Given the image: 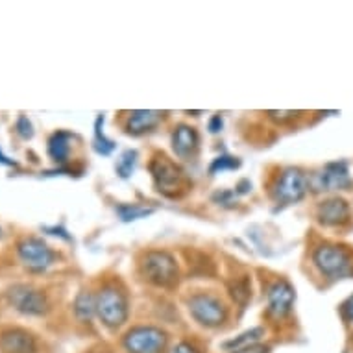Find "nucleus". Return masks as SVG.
<instances>
[{
	"instance_id": "f257e3e1",
	"label": "nucleus",
	"mask_w": 353,
	"mask_h": 353,
	"mask_svg": "<svg viewBox=\"0 0 353 353\" xmlns=\"http://www.w3.org/2000/svg\"><path fill=\"white\" fill-rule=\"evenodd\" d=\"M141 272L146 281L157 287H172L178 281V265L168 252H148L141 263Z\"/></svg>"
},
{
	"instance_id": "f03ea898",
	"label": "nucleus",
	"mask_w": 353,
	"mask_h": 353,
	"mask_svg": "<svg viewBox=\"0 0 353 353\" xmlns=\"http://www.w3.org/2000/svg\"><path fill=\"white\" fill-rule=\"evenodd\" d=\"M97 314L108 327L115 330L128 320L126 294L113 285H108L97 296Z\"/></svg>"
},
{
	"instance_id": "7ed1b4c3",
	"label": "nucleus",
	"mask_w": 353,
	"mask_h": 353,
	"mask_svg": "<svg viewBox=\"0 0 353 353\" xmlns=\"http://www.w3.org/2000/svg\"><path fill=\"white\" fill-rule=\"evenodd\" d=\"M167 346V333L152 325H139L128 331L124 347L128 353H161Z\"/></svg>"
},
{
	"instance_id": "20e7f679",
	"label": "nucleus",
	"mask_w": 353,
	"mask_h": 353,
	"mask_svg": "<svg viewBox=\"0 0 353 353\" xmlns=\"http://www.w3.org/2000/svg\"><path fill=\"white\" fill-rule=\"evenodd\" d=\"M313 261L320 272L330 279L344 278L352 268L350 255L339 246H331V244H324V246H319L314 250Z\"/></svg>"
},
{
	"instance_id": "39448f33",
	"label": "nucleus",
	"mask_w": 353,
	"mask_h": 353,
	"mask_svg": "<svg viewBox=\"0 0 353 353\" xmlns=\"http://www.w3.org/2000/svg\"><path fill=\"white\" fill-rule=\"evenodd\" d=\"M189 311L198 324L205 327H219L226 320V307L211 294H194L189 300Z\"/></svg>"
},
{
	"instance_id": "423d86ee",
	"label": "nucleus",
	"mask_w": 353,
	"mask_h": 353,
	"mask_svg": "<svg viewBox=\"0 0 353 353\" xmlns=\"http://www.w3.org/2000/svg\"><path fill=\"white\" fill-rule=\"evenodd\" d=\"M309 189V178L300 168H287L274 187V198L281 203L300 202Z\"/></svg>"
},
{
	"instance_id": "0eeeda50",
	"label": "nucleus",
	"mask_w": 353,
	"mask_h": 353,
	"mask_svg": "<svg viewBox=\"0 0 353 353\" xmlns=\"http://www.w3.org/2000/svg\"><path fill=\"white\" fill-rule=\"evenodd\" d=\"M152 178L156 181L157 191H161L163 194L174 196L176 191L180 189L181 180H183V172L181 168L172 163L168 157L156 156L150 163Z\"/></svg>"
},
{
	"instance_id": "6e6552de",
	"label": "nucleus",
	"mask_w": 353,
	"mask_h": 353,
	"mask_svg": "<svg viewBox=\"0 0 353 353\" xmlns=\"http://www.w3.org/2000/svg\"><path fill=\"white\" fill-rule=\"evenodd\" d=\"M8 298L12 301V305L17 309L19 313L23 314H45L48 311V300L47 296L41 290L34 287H26V285H17L8 292Z\"/></svg>"
},
{
	"instance_id": "1a4fd4ad",
	"label": "nucleus",
	"mask_w": 353,
	"mask_h": 353,
	"mask_svg": "<svg viewBox=\"0 0 353 353\" xmlns=\"http://www.w3.org/2000/svg\"><path fill=\"white\" fill-rule=\"evenodd\" d=\"M314 191H339L350 185V170L346 161L327 163L319 174L309 180Z\"/></svg>"
},
{
	"instance_id": "9d476101",
	"label": "nucleus",
	"mask_w": 353,
	"mask_h": 353,
	"mask_svg": "<svg viewBox=\"0 0 353 353\" xmlns=\"http://www.w3.org/2000/svg\"><path fill=\"white\" fill-rule=\"evenodd\" d=\"M19 257L24 265L32 270H45L54 263L56 255L47 244L39 241V239H24L17 246Z\"/></svg>"
},
{
	"instance_id": "9b49d317",
	"label": "nucleus",
	"mask_w": 353,
	"mask_h": 353,
	"mask_svg": "<svg viewBox=\"0 0 353 353\" xmlns=\"http://www.w3.org/2000/svg\"><path fill=\"white\" fill-rule=\"evenodd\" d=\"M296 292L287 281H276V283L268 289V309L274 316H285L292 311L294 305Z\"/></svg>"
},
{
	"instance_id": "f8f14e48",
	"label": "nucleus",
	"mask_w": 353,
	"mask_h": 353,
	"mask_svg": "<svg viewBox=\"0 0 353 353\" xmlns=\"http://www.w3.org/2000/svg\"><path fill=\"white\" fill-rule=\"evenodd\" d=\"M0 352L2 353H34L35 339L24 330H8L0 333Z\"/></svg>"
},
{
	"instance_id": "ddd939ff",
	"label": "nucleus",
	"mask_w": 353,
	"mask_h": 353,
	"mask_svg": "<svg viewBox=\"0 0 353 353\" xmlns=\"http://www.w3.org/2000/svg\"><path fill=\"white\" fill-rule=\"evenodd\" d=\"M316 216L325 226H336V224L346 222L350 216V208H347L346 200H342V198H330L320 203L316 209Z\"/></svg>"
},
{
	"instance_id": "4468645a",
	"label": "nucleus",
	"mask_w": 353,
	"mask_h": 353,
	"mask_svg": "<svg viewBox=\"0 0 353 353\" xmlns=\"http://www.w3.org/2000/svg\"><path fill=\"white\" fill-rule=\"evenodd\" d=\"M161 122V113L152 110H139L132 111L128 117L126 132L132 135H143L150 132Z\"/></svg>"
},
{
	"instance_id": "2eb2a0df",
	"label": "nucleus",
	"mask_w": 353,
	"mask_h": 353,
	"mask_svg": "<svg viewBox=\"0 0 353 353\" xmlns=\"http://www.w3.org/2000/svg\"><path fill=\"white\" fill-rule=\"evenodd\" d=\"M172 146L174 152L180 157H183V159L191 157L198 148L196 130L191 126H185V124H180V126L174 130Z\"/></svg>"
},
{
	"instance_id": "dca6fc26",
	"label": "nucleus",
	"mask_w": 353,
	"mask_h": 353,
	"mask_svg": "<svg viewBox=\"0 0 353 353\" xmlns=\"http://www.w3.org/2000/svg\"><path fill=\"white\" fill-rule=\"evenodd\" d=\"M70 141H72V135L69 132H58V134H54L50 137V141H48V154H50L54 161H67L70 152Z\"/></svg>"
},
{
	"instance_id": "f3484780",
	"label": "nucleus",
	"mask_w": 353,
	"mask_h": 353,
	"mask_svg": "<svg viewBox=\"0 0 353 353\" xmlns=\"http://www.w3.org/2000/svg\"><path fill=\"white\" fill-rule=\"evenodd\" d=\"M263 327H252V330L244 331L241 333L239 336L232 339V341H228L222 344V347L226 350V352H237V350H243V347H248V346H254L259 342V339L263 336Z\"/></svg>"
},
{
	"instance_id": "a211bd4d",
	"label": "nucleus",
	"mask_w": 353,
	"mask_h": 353,
	"mask_svg": "<svg viewBox=\"0 0 353 353\" xmlns=\"http://www.w3.org/2000/svg\"><path fill=\"white\" fill-rule=\"evenodd\" d=\"M74 313L80 320L93 319V314L97 313V298L89 290H81L80 294L76 296Z\"/></svg>"
},
{
	"instance_id": "6ab92c4d",
	"label": "nucleus",
	"mask_w": 353,
	"mask_h": 353,
	"mask_svg": "<svg viewBox=\"0 0 353 353\" xmlns=\"http://www.w3.org/2000/svg\"><path fill=\"white\" fill-rule=\"evenodd\" d=\"M102 124H104V117H99L97 126H94V150L102 154V156H110L113 148H115V143L105 139V135L102 134Z\"/></svg>"
},
{
	"instance_id": "aec40b11",
	"label": "nucleus",
	"mask_w": 353,
	"mask_h": 353,
	"mask_svg": "<svg viewBox=\"0 0 353 353\" xmlns=\"http://www.w3.org/2000/svg\"><path fill=\"white\" fill-rule=\"evenodd\" d=\"M117 213L121 214V219L124 222H130V220H137V219H145L148 214L154 213V209L152 208H141V205H119L117 208Z\"/></svg>"
},
{
	"instance_id": "412c9836",
	"label": "nucleus",
	"mask_w": 353,
	"mask_h": 353,
	"mask_svg": "<svg viewBox=\"0 0 353 353\" xmlns=\"http://www.w3.org/2000/svg\"><path fill=\"white\" fill-rule=\"evenodd\" d=\"M135 161H137V152L128 150L122 154V157L117 163V172L121 174V178H128L130 174L134 172Z\"/></svg>"
},
{
	"instance_id": "4be33fe9",
	"label": "nucleus",
	"mask_w": 353,
	"mask_h": 353,
	"mask_svg": "<svg viewBox=\"0 0 353 353\" xmlns=\"http://www.w3.org/2000/svg\"><path fill=\"white\" fill-rule=\"evenodd\" d=\"M239 165H241V161L235 159V157H230V156L216 157V159L213 161V165L209 167V172L216 174V172H222V170H233V168H237Z\"/></svg>"
},
{
	"instance_id": "5701e85b",
	"label": "nucleus",
	"mask_w": 353,
	"mask_h": 353,
	"mask_svg": "<svg viewBox=\"0 0 353 353\" xmlns=\"http://www.w3.org/2000/svg\"><path fill=\"white\" fill-rule=\"evenodd\" d=\"M272 121H278V122H287V121H292L296 117L300 115L298 111H268L267 113Z\"/></svg>"
},
{
	"instance_id": "b1692460",
	"label": "nucleus",
	"mask_w": 353,
	"mask_h": 353,
	"mask_svg": "<svg viewBox=\"0 0 353 353\" xmlns=\"http://www.w3.org/2000/svg\"><path fill=\"white\" fill-rule=\"evenodd\" d=\"M17 132L21 137H24V139H30V137L34 135L32 124H30V121L26 119V117H21V119L17 121Z\"/></svg>"
},
{
	"instance_id": "393cba45",
	"label": "nucleus",
	"mask_w": 353,
	"mask_h": 353,
	"mask_svg": "<svg viewBox=\"0 0 353 353\" xmlns=\"http://www.w3.org/2000/svg\"><path fill=\"white\" fill-rule=\"evenodd\" d=\"M168 353H198V352H196V347L191 346V344L180 342V344H176V346H174Z\"/></svg>"
},
{
	"instance_id": "a878e982",
	"label": "nucleus",
	"mask_w": 353,
	"mask_h": 353,
	"mask_svg": "<svg viewBox=\"0 0 353 353\" xmlns=\"http://www.w3.org/2000/svg\"><path fill=\"white\" fill-rule=\"evenodd\" d=\"M342 314L347 322H353V296H350L346 300V303L342 305Z\"/></svg>"
},
{
	"instance_id": "bb28decb",
	"label": "nucleus",
	"mask_w": 353,
	"mask_h": 353,
	"mask_svg": "<svg viewBox=\"0 0 353 353\" xmlns=\"http://www.w3.org/2000/svg\"><path fill=\"white\" fill-rule=\"evenodd\" d=\"M233 353H268V347L261 346V344H254V346L243 347V350H237V352Z\"/></svg>"
},
{
	"instance_id": "cd10ccee",
	"label": "nucleus",
	"mask_w": 353,
	"mask_h": 353,
	"mask_svg": "<svg viewBox=\"0 0 353 353\" xmlns=\"http://www.w3.org/2000/svg\"><path fill=\"white\" fill-rule=\"evenodd\" d=\"M220 128H222V117L214 115L213 119H211V122H209V132H211V134H216Z\"/></svg>"
},
{
	"instance_id": "c85d7f7f",
	"label": "nucleus",
	"mask_w": 353,
	"mask_h": 353,
	"mask_svg": "<svg viewBox=\"0 0 353 353\" xmlns=\"http://www.w3.org/2000/svg\"><path fill=\"white\" fill-rule=\"evenodd\" d=\"M0 163H4V165H15V163H12V161H8L6 157L2 156V154H0Z\"/></svg>"
},
{
	"instance_id": "c756f323",
	"label": "nucleus",
	"mask_w": 353,
	"mask_h": 353,
	"mask_svg": "<svg viewBox=\"0 0 353 353\" xmlns=\"http://www.w3.org/2000/svg\"><path fill=\"white\" fill-rule=\"evenodd\" d=\"M0 235H2V230H0Z\"/></svg>"
}]
</instances>
